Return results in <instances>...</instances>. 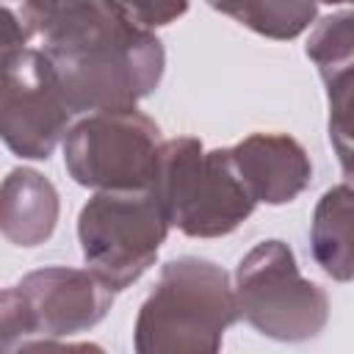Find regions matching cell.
Returning a JSON list of instances; mask_svg holds the SVG:
<instances>
[{
	"label": "cell",
	"mask_w": 354,
	"mask_h": 354,
	"mask_svg": "<svg viewBox=\"0 0 354 354\" xmlns=\"http://www.w3.org/2000/svg\"><path fill=\"white\" fill-rule=\"evenodd\" d=\"M25 28L44 39L69 111H130L163 72V47L124 3H28Z\"/></svg>",
	"instance_id": "obj_1"
},
{
	"label": "cell",
	"mask_w": 354,
	"mask_h": 354,
	"mask_svg": "<svg viewBox=\"0 0 354 354\" xmlns=\"http://www.w3.org/2000/svg\"><path fill=\"white\" fill-rule=\"evenodd\" d=\"M238 301L221 268L199 257L163 266L136 324L138 354H218Z\"/></svg>",
	"instance_id": "obj_2"
},
{
	"label": "cell",
	"mask_w": 354,
	"mask_h": 354,
	"mask_svg": "<svg viewBox=\"0 0 354 354\" xmlns=\"http://www.w3.org/2000/svg\"><path fill=\"white\" fill-rule=\"evenodd\" d=\"M152 191L158 194L169 224H177L188 235L230 232L254 207L232 160V149L202 155V147L194 138H177L160 147Z\"/></svg>",
	"instance_id": "obj_3"
},
{
	"label": "cell",
	"mask_w": 354,
	"mask_h": 354,
	"mask_svg": "<svg viewBox=\"0 0 354 354\" xmlns=\"http://www.w3.org/2000/svg\"><path fill=\"white\" fill-rule=\"evenodd\" d=\"M169 216L152 188L105 191L80 213V243L86 263L111 288L122 290L138 279L158 254Z\"/></svg>",
	"instance_id": "obj_4"
},
{
	"label": "cell",
	"mask_w": 354,
	"mask_h": 354,
	"mask_svg": "<svg viewBox=\"0 0 354 354\" xmlns=\"http://www.w3.org/2000/svg\"><path fill=\"white\" fill-rule=\"evenodd\" d=\"M66 169L80 185L108 191L152 188L160 163L158 127L130 111H100L66 136Z\"/></svg>",
	"instance_id": "obj_5"
},
{
	"label": "cell",
	"mask_w": 354,
	"mask_h": 354,
	"mask_svg": "<svg viewBox=\"0 0 354 354\" xmlns=\"http://www.w3.org/2000/svg\"><path fill=\"white\" fill-rule=\"evenodd\" d=\"M238 310L268 337L304 340L326 324V296L299 277L290 249L263 241L238 266Z\"/></svg>",
	"instance_id": "obj_6"
},
{
	"label": "cell",
	"mask_w": 354,
	"mask_h": 354,
	"mask_svg": "<svg viewBox=\"0 0 354 354\" xmlns=\"http://www.w3.org/2000/svg\"><path fill=\"white\" fill-rule=\"evenodd\" d=\"M111 304V288L86 271L47 268L28 274L3 296V351L14 335H72L94 326Z\"/></svg>",
	"instance_id": "obj_7"
},
{
	"label": "cell",
	"mask_w": 354,
	"mask_h": 354,
	"mask_svg": "<svg viewBox=\"0 0 354 354\" xmlns=\"http://www.w3.org/2000/svg\"><path fill=\"white\" fill-rule=\"evenodd\" d=\"M69 108L41 50L3 55V138L25 158H47L69 122Z\"/></svg>",
	"instance_id": "obj_8"
},
{
	"label": "cell",
	"mask_w": 354,
	"mask_h": 354,
	"mask_svg": "<svg viewBox=\"0 0 354 354\" xmlns=\"http://www.w3.org/2000/svg\"><path fill=\"white\" fill-rule=\"evenodd\" d=\"M232 160L254 202H290L310 177L301 147L285 136H252L232 149Z\"/></svg>",
	"instance_id": "obj_9"
},
{
	"label": "cell",
	"mask_w": 354,
	"mask_h": 354,
	"mask_svg": "<svg viewBox=\"0 0 354 354\" xmlns=\"http://www.w3.org/2000/svg\"><path fill=\"white\" fill-rule=\"evenodd\" d=\"M313 252L335 279L354 277V191L348 185L324 194L313 221Z\"/></svg>",
	"instance_id": "obj_10"
},
{
	"label": "cell",
	"mask_w": 354,
	"mask_h": 354,
	"mask_svg": "<svg viewBox=\"0 0 354 354\" xmlns=\"http://www.w3.org/2000/svg\"><path fill=\"white\" fill-rule=\"evenodd\" d=\"M11 180L19 188V199L22 202L17 205V216L6 218V230H11L17 224V218H22L14 241H19L22 246H33L36 241H41V238H47L53 232V224H55V191L36 171H14Z\"/></svg>",
	"instance_id": "obj_11"
},
{
	"label": "cell",
	"mask_w": 354,
	"mask_h": 354,
	"mask_svg": "<svg viewBox=\"0 0 354 354\" xmlns=\"http://www.w3.org/2000/svg\"><path fill=\"white\" fill-rule=\"evenodd\" d=\"M307 55L321 66V75L326 80L354 66V6L321 19L307 44Z\"/></svg>",
	"instance_id": "obj_12"
},
{
	"label": "cell",
	"mask_w": 354,
	"mask_h": 354,
	"mask_svg": "<svg viewBox=\"0 0 354 354\" xmlns=\"http://www.w3.org/2000/svg\"><path fill=\"white\" fill-rule=\"evenodd\" d=\"M216 8L260 33L279 39L296 36L318 14L315 3H246V6H216Z\"/></svg>",
	"instance_id": "obj_13"
},
{
	"label": "cell",
	"mask_w": 354,
	"mask_h": 354,
	"mask_svg": "<svg viewBox=\"0 0 354 354\" xmlns=\"http://www.w3.org/2000/svg\"><path fill=\"white\" fill-rule=\"evenodd\" d=\"M329 138L340 155L343 171L354 183V66L329 80Z\"/></svg>",
	"instance_id": "obj_14"
},
{
	"label": "cell",
	"mask_w": 354,
	"mask_h": 354,
	"mask_svg": "<svg viewBox=\"0 0 354 354\" xmlns=\"http://www.w3.org/2000/svg\"><path fill=\"white\" fill-rule=\"evenodd\" d=\"M19 354H102V348L91 343L80 346H58V343H28L19 348Z\"/></svg>",
	"instance_id": "obj_15"
}]
</instances>
